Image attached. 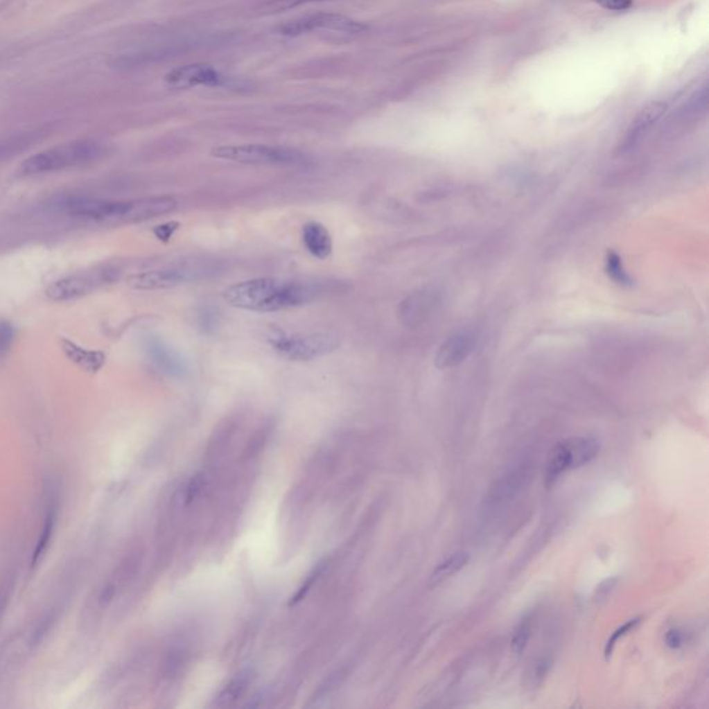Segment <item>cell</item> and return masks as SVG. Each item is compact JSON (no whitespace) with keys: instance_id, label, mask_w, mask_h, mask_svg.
<instances>
[{"instance_id":"cell-2","label":"cell","mask_w":709,"mask_h":709,"mask_svg":"<svg viewBox=\"0 0 709 709\" xmlns=\"http://www.w3.org/2000/svg\"><path fill=\"white\" fill-rule=\"evenodd\" d=\"M105 148L94 140H79L60 144L26 158L18 172L22 176H37L58 172L71 166L83 165L98 159Z\"/></svg>"},{"instance_id":"cell-11","label":"cell","mask_w":709,"mask_h":709,"mask_svg":"<svg viewBox=\"0 0 709 709\" xmlns=\"http://www.w3.org/2000/svg\"><path fill=\"white\" fill-rule=\"evenodd\" d=\"M475 347V335L471 331H459L446 338L435 355L438 369H450L463 363Z\"/></svg>"},{"instance_id":"cell-15","label":"cell","mask_w":709,"mask_h":709,"mask_svg":"<svg viewBox=\"0 0 709 709\" xmlns=\"http://www.w3.org/2000/svg\"><path fill=\"white\" fill-rule=\"evenodd\" d=\"M57 514H58V506L54 502V499H50L49 503L44 507V514L42 520V527L39 532V538L36 542V546L32 552L30 559V568H36L37 564H40L43 556L47 553V549L50 546V542L53 539V534L57 524Z\"/></svg>"},{"instance_id":"cell-4","label":"cell","mask_w":709,"mask_h":709,"mask_svg":"<svg viewBox=\"0 0 709 709\" xmlns=\"http://www.w3.org/2000/svg\"><path fill=\"white\" fill-rule=\"evenodd\" d=\"M600 442L592 437H572L556 444L546 469L548 485L556 482L564 473L584 467L597 457Z\"/></svg>"},{"instance_id":"cell-6","label":"cell","mask_w":709,"mask_h":709,"mask_svg":"<svg viewBox=\"0 0 709 709\" xmlns=\"http://www.w3.org/2000/svg\"><path fill=\"white\" fill-rule=\"evenodd\" d=\"M72 218L107 225L133 223V200L111 201L97 198H69L61 204Z\"/></svg>"},{"instance_id":"cell-19","label":"cell","mask_w":709,"mask_h":709,"mask_svg":"<svg viewBox=\"0 0 709 709\" xmlns=\"http://www.w3.org/2000/svg\"><path fill=\"white\" fill-rule=\"evenodd\" d=\"M606 272L617 284L631 286V277H629V274L627 273V270H625V268L622 265V259L614 251H609L607 252V256H606Z\"/></svg>"},{"instance_id":"cell-10","label":"cell","mask_w":709,"mask_h":709,"mask_svg":"<svg viewBox=\"0 0 709 709\" xmlns=\"http://www.w3.org/2000/svg\"><path fill=\"white\" fill-rule=\"evenodd\" d=\"M165 82L170 87L189 89L194 86H220L225 83V76L205 64H189L177 67L165 76Z\"/></svg>"},{"instance_id":"cell-24","label":"cell","mask_w":709,"mask_h":709,"mask_svg":"<svg viewBox=\"0 0 709 709\" xmlns=\"http://www.w3.org/2000/svg\"><path fill=\"white\" fill-rule=\"evenodd\" d=\"M315 1H324V0H272V1H268L262 8L266 11H281V10H288V8H294V7H298V6H302L306 3H315Z\"/></svg>"},{"instance_id":"cell-27","label":"cell","mask_w":709,"mask_h":709,"mask_svg":"<svg viewBox=\"0 0 709 709\" xmlns=\"http://www.w3.org/2000/svg\"><path fill=\"white\" fill-rule=\"evenodd\" d=\"M179 226L180 225L177 222H169V223L157 226L154 229V234L157 236V238H159L162 241H168L175 234V231L179 229Z\"/></svg>"},{"instance_id":"cell-31","label":"cell","mask_w":709,"mask_h":709,"mask_svg":"<svg viewBox=\"0 0 709 709\" xmlns=\"http://www.w3.org/2000/svg\"><path fill=\"white\" fill-rule=\"evenodd\" d=\"M615 582H617V579H607L602 585H599L596 589V600H602V599L607 597V595L611 592Z\"/></svg>"},{"instance_id":"cell-20","label":"cell","mask_w":709,"mask_h":709,"mask_svg":"<svg viewBox=\"0 0 709 709\" xmlns=\"http://www.w3.org/2000/svg\"><path fill=\"white\" fill-rule=\"evenodd\" d=\"M250 683V675L248 674H241L240 676L234 678L229 686L222 692V694L219 696V704H230L231 701H236L247 689Z\"/></svg>"},{"instance_id":"cell-16","label":"cell","mask_w":709,"mask_h":709,"mask_svg":"<svg viewBox=\"0 0 709 709\" xmlns=\"http://www.w3.org/2000/svg\"><path fill=\"white\" fill-rule=\"evenodd\" d=\"M61 348H62L65 356L73 365H76L78 367L83 369L85 371L96 373L105 363V355L103 352L85 349V348H82V347H79V345H76V344H73L71 341L62 340L61 341Z\"/></svg>"},{"instance_id":"cell-25","label":"cell","mask_w":709,"mask_h":709,"mask_svg":"<svg viewBox=\"0 0 709 709\" xmlns=\"http://www.w3.org/2000/svg\"><path fill=\"white\" fill-rule=\"evenodd\" d=\"M15 330L8 322H0V355L6 353L12 345Z\"/></svg>"},{"instance_id":"cell-5","label":"cell","mask_w":709,"mask_h":709,"mask_svg":"<svg viewBox=\"0 0 709 709\" xmlns=\"http://www.w3.org/2000/svg\"><path fill=\"white\" fill-rule=\"evenodd\" d=\"M213 157L250 165H304L306 155L298 150L265 144L222 146L213 148Z\"/></svg>"},{"instance_id":"cell-7","label":"cell","mask_w":709,"mask_h":709,"mask_svg":"<svg viewBox=\"0 0 709 709\" xmlns=\"http://www.w3.org/2000/svg\"><path fill=\"white\" fill-rule=\"evenodd\" d=\"M114 280V272H83L71 274L51 283L46 290V297L54 302H64L91 294L98 287Z\"/></svg>"},{"instance_id":"cell-22","label":"cell","mask_w":709,"mask_h":709,"mask_svg":"<svg viewBox=\"0 0 709 709\" xmlns=\"http://www.w3.org/2000/svg\"><path fill=\"white\" fill-rule=\"evenodd\" d=\"M529 638H531V621L529 620H524L517 627V629L514 632V636H513V640H511L513 651L517 656H520V654H523L525 651V649L528 646V642H529Z\"/></svg>"},{"instance_id":"cell-14","label":"cell","mask_w":709,"mask_h":709,"mask_svg":"<svg viewBox=\"0 0 709 709\" xmlns=\"http://www.w3.org/2000/svg\"><path fill=\"white\" fill-rule=\"evenodd\" d=\"M665 110L667 104L664 101H653L647 104L631 125L622 147L631 148L632 146H635L642 139V136L664 115Z\"/></svg>"},{"instance_id":"cell-26","label":"cell","mask_w":709,"mask_h":709,"mask_svg":"<svg viewBox=\"0 0 709 709\" xmlns=\"http://www.w3.org/2000/svg\"><path fill=\"white\" fill-rule=\"evenodd\" d=\"M599 6L611 11H625L633 6V0H593Z\"/></svg>"},{"instance_id":"cell-1","label":"cell","mask_w":709,"mask_h":709,"mask_svg":"<svg viewBox=\"0 0 709 709\" xmlns=\"http://www.w3.org/2000/svg\"><path fill=\"white\" fill-rule=\"evenodd\" d=\"M320 295H323V286L317 281L277 277L240 281L223 292L225 301L231 306L259 313L304 306Z\"/></svg>"},{"instance_id":"cell-18","label":"cell","mask_w":709,"mask_h":709,"mask_svg":"<svg viewBox=\"0 0 709 709\" xmlns=\"http://www.w3.org/2000/svg\"><path fill=\"white\" fill-rule=\"evenodd\" d=\"M469 560H470V556L466 552L453 553L450 557H448L444 563H441L435 568V571L431 575V581L434 584H438V582H441V581H444L446 578H450L453 574H456L462 568H464L467 566Z\"/></svg>"},{"instance_id":"cell-9","label":"cell","mask_w":709,"mask_h":709,"mask_svg":"<svg viewBox=\"0 0 709 709\" xmlns=\"http://www.w3.org/2000/svg\"><path fill=\"white\" fill-rule=\"evenodd\" d=\"M198 273H200V270L189 269V268L158 269V270H148V272L130 274L126 279V283L129 287H132L134 290H141V291L165 290V288H173L180 284H184L186 281L194 280Z\"/></svg>"},{"instance_id":"cell-21","label":"cell","mask_w":709,"mask_h":709,"mask_svg":"<svg viewBox=\"0 0 709 709\" xmlns=\"http://www.w3.org/2000/svg\"><path fill=\"white\" fill-rule=\"evenodd\" d=\"M640 621H642V618H633V620H631V621L625 622V624H624L622 627H620L618 629H615V632H613V635H611V638L607 640V645H606V649H604V654H606V658H607V660L611 657V654H613V651H614V649H615L617 643H618L622 638H625L627 635H629V633H631V632H632V631H633V629H635V628L640 624Z\"/></svg>"},{"instance_id":"cell-8","label":"cell","mask_w":709,"mask_h":709,"mask_svg":"<svg viewBox=\"0 0 709 709\" xmlns=\"http://www.w3.org/2000/svg\"><path fill=\"white\" fill-rule=\"evenodd\" d=\"M319 29H329L344 33H360L367 29L366 24L349 17L333 12H319L287 22L280 28V33L286 36H298Z\"/></svg>"},{"instance_id":"cell-23","label":"cell","mask_w":709,"mask_h":709,"mask_svg":"<svg viewBox=\"0 0 709 709\" xmlns=\"http://www.w3.org/2000/svg\"><path fill=\"white\" fill-rule=\"evenodd\" d=\"M324 568H326V561H324V563H320V564H317V566L315 567V570H313V571L308 575V578H306V581L304 582V585L301 586V589H299V590L297 592V595L291 599L290 606H295L297 603H299V602H301V600L306 596V593L312 589V586L315 585V582H316V581L319 579V577L323 574Z\"/></svg>"},{"instance_id":"cell-29","label":"cell","mask_w":709,"mask_h":709,"mask_svg":"<svg viewBox=\"0 0 709 709\" xmlns=\"http://www.w3.org/2000/svg\"><path fill=\"white\" fill-rule=\"evenodd\" d=\"M202 485H204V480H202V477L195 475V477H193V478H191L190 484L187 485V491H186V498H184V499H186V503H191V502H193V499H195V498H197V495L200 493V491H201Z\"/></svg>"},{"instance_id":"cell-12","label":"cell","mask_w":709,"mask_h":709,"mask_svg":"<svg viewBox=\"0 0 709 709\" xmlns=\"http://www.w3.org/2000/svg\"><path fill=\"white\" fill-rule=\"evenodd\" d=\"M144 348L151 362L165 374L172 377H182L187 373V363L184 359L161 338L152 335L147 337Z\"/></svg>"},{"instance_id":"cell-30","label":"cell","mask_w":709,"mask_h":709,"mask_svg":"<svg viewBox=\"0 0 709 709\" xmlns=\"http://www.w3.org/2000/svg\"><path fill=\"white\" fill-rule=\"evenodd\" d=\"M549 669H550V661H549V660H545V658H543V660H541V661L535 665V668H534V674H532V679L535 681V683H536V685H541V683H542V681H543V679H545V676L548 675Z\"/></svg>"},{"instance_id":"cell-17","label":"cell","mask_w":709,"mask_h":709,"mask_svg":"<svg viewBox=\"0 0 709 709\" xmlns=\"http://www.w3.org/2000/svg\"><path fill=\"white\" fill-rule=\"evenodd\" d=\"M432 304H434L432 292L428 291L414 292L401 304L399 317L405 324L413 326L428 313Z\"/></svg>"},{"instance_id":"cell-3","label":"cell","mask_w":709,"mask_h":709,"mask_svg":"<svg viewBox=\"0 0 709 709\" xmlns=\"http://www.w3.org/2000/svg\"><path fill=\"white\" fill-rule=\"evenodd\" d=\"M273 351L288 360L305 362L334 352L340 347V337L330 331L274 334L269 340Z\"/></svg>"},{"instance_id":"cell-28","label":"cell","mask_w":709,"mask_h":709,"mask_svg":"<svg viewBox=\"0 0 709 709\" xmlns=\"http://www.w3.org/2000/svg\"><path fill=\"white\" fill-rule=\"evenodd\" d=\"M665 643L669 649L678 650L685 645V635L681 629H671L665 636Z\"/></svg>"},{"instance_id":"cell-13","label":"cell","mask_w":709,"mask_h":709,"mask_svg":"<svg viewBox=\"0 0 709 709\" xmlns=\"http://www.w3.org/2000/svg\"><path fill=\"white\" fill-rule=\"evenodd\" d=\"M302 243L306 251L317 259H326L333 252V238L326 226L319 222H308L302 227Z\"/></svg>"}]
</instances>
